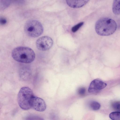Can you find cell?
Returning a JSON list of instances; mask_svg holds the SVG:
<instances>
[{
    "label": "cell",
    "instance_id": "9a60e30c",
    "mask_svg": "<svg viewBox=\"0 0 120 120\" xmlns=\"http://www.w3.org/2000/svg\"><path fill=\"white\" fill-rule=\"evenodd\" d=\"M86 92V89L84 87H82L80 88L78 91V93L79 94L81 95L84 94Z\"/></svg>",
    "mask_w": 120,
    "mask_h": 120
},
{
    "label": "cell",
    "instance_id": "8992f818",
    "mask_svg": "<svg viewBox=\"0 0 120 120\" xmlns=\"http://www.w3.org/2000/svg\"><path fill=\"white\" fill-rule=\"evenodd\" d=\"M46 108V104L44 100L34 96L32 101L31 108L37 111L41 112L45 111Z\"/></svg>",
    "mask_w": 120,
    "mask_h": 120
},
{
    "label": "cell",
    "instance_id": "6da1fadb",
    "mask_svg": "<svg viewBox=\"0 0 120 120\" xmlns=\"http://www.w3.org/2000/svg\"><path fill=\"white\" fill-rule=\"evenodd\" d=\"M117 25L113 19L109 18H103L96 22L95 29L97 33L102 36H108L113 34L116 31Z\"/></svg>",
    "mask_w": 120,
    "mask_h": 120
},
{
    "label": "cell",
    "instance_id": "7c38bea8",
    "mask_svg": "<svg viewBox=\"0 0 120 120\" xmlns=\"http://www.w3.org/2000/svg\"><path fill=\"white\" fill-rule=\"evenodd\" d=\"M91 109L94 110H97L100 109L101 105L99 103L95 101H91L90 104Z\"/></svg>",
    "mask_w": 120,
    "mask_h": 120
},
{
    "label": "cell",
    "instance_id": "4fadbf2b",
    "mask_svg": "<svg viewBox=\"0 0 120 120\" xmlns=\"http://www.w3.org/2000/svg\"><path fill=\"white\" fill-rule=\"evenodd\" d=\"M112 107L114 110L120 112V101L113 102L112 104Z\"/></svg>",
    "mask_w": 120,
    "mask_h": 120
},
{
    "label": "cell",
    "instance_id": "9c48e42d",
    "mask_svg": "<svg viewBox=\"0 0 120 120\" xmlns=\"http://www.w3.org/2000/svg\"><path fill=\"white\" fill-rule=\"evenodd\" d=\"M112 9L114 14L120 15V0H113Z\"/></svg>",
    "mask_w": 120,
    "mask_h": 120
},
{
    "label": "cell",
    "instance_id": "8fae6325",
    "mask_svg": "<svg viewBox=\"0 0 120 120\" xmlns=\"http://www.w3.org/2000/svg\"><path fill=\"white\" fill-rule=\"evenodd\" d=\"M109 117L112 120H120V112H112L109 115Z\"/></svg>",
    "mask_w": 120,
    "mask_h": 120
},
{
    "label": "cell",
    "instance_id": "5b68a950",
    "mask_svg": "<svg viewBox=\"0 0 120 120\" xmlns=\"http://www.w3.org/2000/svg\"><path fill=\"white\" fill-rule=\"evenodd\" d=\"M53 44V41L50 37L45 36L39 38L37 40L36 45L39 50L45 51L49 49Z\"/></svg>",
    "mask_w": 120,
    "mask_h": 120
},
{
    "label": "cell",
    "instance_id": "3957f363",
    "mask_svg": "<svg viewBox=\"0 0 120 120\" xmlns=\"http://www.w3.org/2000/svg\"><path fill=\"white\" fill-rule=\"evenodd\" d=\"M34 96L32 90L29 87L21 88L17 96L18 102L20 107L25 110L31 108L32 101Z\"/></svg>",
    "mask_w": 120,
    "mask_h": 120
},
{
    "label": "cell",
    "instance_id": "30bf717a",
    "mask_svg": "<svg viewBox=\"0 0 120 120\" xmlns=\"http://www.w3.org/2000/svg\"><path fill=\"white\" fill-rule=\"evenodd\" d=\"M13 0H0V9L3 11L7 8L10 5Z\"/></svg>",
    "mask_w": 120,
    "mask_h": 120
},
{
    "label": "cell",
    "instance_id": "7a4b0ae2",
    "mask_svg": "<svg viewBox=\"0 0 120 120\" xmlns=\"http://www.w3.org/2000/svg\"><path fill=\"white\" fill-rule=\"evenodd\" d=\"M11 55L15 60L27 64L33 62L35 57V53L32 49L24 46L18 47L14 48L12 51Z\"/></svg>",
    "mask_w": 120,
    "mask_h": 120
},
{
    "label": "cell",
    "instance_id": "52a82bcc",
    "mask_svg": "<svg viewBox=\"0 0 120 120\" xmlns=\"http://www.w3.org/2000/svg\"><path fill=\"white\" fill-rule=\"evenodd\" d=\"M106 86L107 84L102 81L94 79L91 82L88 90L90 93L96 92L104 88Z\"/></svg>",
    "mask_w": 120,
    "mask_h": 120
},
{
    "label": "cell",
    "instance_id": "277c9868",
    "mask_svg": "<svg viewBox=\"0 0 120 120\" xmlns=\"http://www.w3.org/2000/svg\"><path fill=\"white\" fill-rule=\"evenodd\" d=\"M43 27L39 21L35 20H30L27 21L24 26V30L28 36L33 38L41 35L43 32Z\"/></svg>",
    "mask_w": 120,
    "mask_h": 120
},
{
    "label": "cell",
    "instance_id": "ba28073f",
    "mask_svg": "<svg viewBox=\"0 0 120 120\" xmlns=\"http://www.w3.org/2000/svg\"><path fill=\"white\" fill-rule=\"evenodd\" d=\"M66 3L70 7L78 8L85 5L89 0H66Z\"/></svg>",
    "mask_w": 120,
    "mask_h": 120
},
{
    "label": "cell",
    "instance_id": "2e32d148",
    "mask_svg": "<svg viewBox=\"0 0 120 120\" xmlns=\"http://www.w3.org/2000/svg\"><path fill=\"white\" fill-rule=\"evenodd\" d=\"M0 24L2 25H4L7 22L6 20L3 18H0Z\"/></svg>",
    "mask_w": 120,
    "mask_h": 120
},
{
    "label": "cell",
    "instance_id": "5bb4252c",
    "mask_svg": "<svg viewBox=\"0 0 120 120\" xmlns=\"http://www.w3.org/2000/svg\"><path fill=\"white\" fill-rule=\"evenodd\" d=\"M83 22H81L73 27L71 28L72 32L74 33L77 31L83 25Z\"/></svg>",
    "mask_w": 120,
    "mask_h": 120
}]
</instances>
